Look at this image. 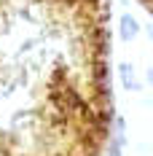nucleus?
<instances>
[{
  "mask_svg": "<svg viewBox=\"0 0 153 156\" xmlns=\"http://www.w3.org/2000/svg\"><path fill=\"white\" fill-rule=\"evenodd\" d=\"M105 132V0H0V156H94Z\"/></svg>",
  "mask_w": 153,
  "mask_h": 156,
  "instance_id": "f257e3e1",
  "label": "nucleus"
}]
</instances>
